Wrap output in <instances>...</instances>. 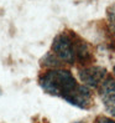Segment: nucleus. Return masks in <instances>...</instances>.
Returning a JSON list of instances; mask_svg holds the SVG:
<instances>
[{
	"label": "nucleus",
	"mask_w": 115,
	"mask_h": 123,
	"mask_svg": "<svg viewBox=\"0 0 115 123\" xmlns=\"http://www.w3.org/2000/svg\"><path fill=\"white\" fill-rule=\"evenodd\" d=\"M52 55L58 61L69 65L79 63L87 67L93 62V54L89 45L73 31L58 34L52 42Z\"/></svg>",
	"instance_id": "obj_1"
},
{
	"label": "nucleus",
	"mask_w": 115,
	"mask_h": 123,
	"mask_svg": "<svg viewBox=\"0 0 115 123\" xmlns=\"http://www.w3.org/2000/svg\"><path fill=\"white\" fill-rule=\"evenodd\" d=\"M38 83L46 93L61 97L68 103L72 102L81 86L68 70L63 68H52L46 71L44 75L40 76Z\"/></svg>",
	"instance_id": "obj_2"
},
{
	"label": "nucleus",
	"mask_w": 115,
	"mask_h": 123,
	"mask_svg": "<svg viewBox=\"0 0 115 123\" xmlns=\"http://www.w3.org/2000/svg\"><path fill=\"white\" fill-rule=\"evenodd\" d=\"M79 78L87 87H99L106 78V70L99 66H87L78 71Z\"/></svg>",
	"instance_id": "obj_3"
},
{
	"label": "nucleus",
	"mask_w": 115,
	"mask_h": 123,
	"mask_svg": "<svg viewBox=\"0 0 115 123\" xmlns=\"http://www.w3.org/2000/svg\"><path fill=\"white\" fill-rule=\"evenodd\" d=\"M99 95L105 110L115 117V80L106 77L99 86Z\"/></svg>",
	"instance_id": "obj_4"
},
{
	"label": "nucleus",
	"mask_w": 115,
	"mask_h": 123,
	"mask_svg": "<svg viewBox=\"0 0 115 123\" xmlns=\"http://www.w3.org/2000/svg\"><path fill=\"white\" fill-rule=\"evenodd\" d=\"M106 14H108V20H109L110 27H111L113 32L115 34V4H114V5H111L110 8L108 9Z\"/></svg>",
	"instance_id": "obj_5"
},
{
	"label": "nucleus",
	"mask_w": 115,
	"mask_h": 123,
	"mask_svg": "<svg viewBox=\"0 0 115 123\" xmlns=\"http://www.w3.org/2000/svg\"><path fill=\"white\" fill-rule=\"evenodd\" d=\"M94 123H115V121L108 118V117H98L94 121Z\"/></svg>",
	"instance_id": "obj_6"
},
{
	"label": "nucleus",
	"mask_w": 115,
	"mask_h": 123,
	"mask_svg": "<svg viewBox=\"0 0 115 123\" xmlns=\"http://www.w3.org/2000/svg\"><path fill=\"white\" fill-rule=\"evenodd\" d=\"M114 75H115V66H114Z\"/></svg>",
	"instance_id": "obj_7"
}]
</instances>
